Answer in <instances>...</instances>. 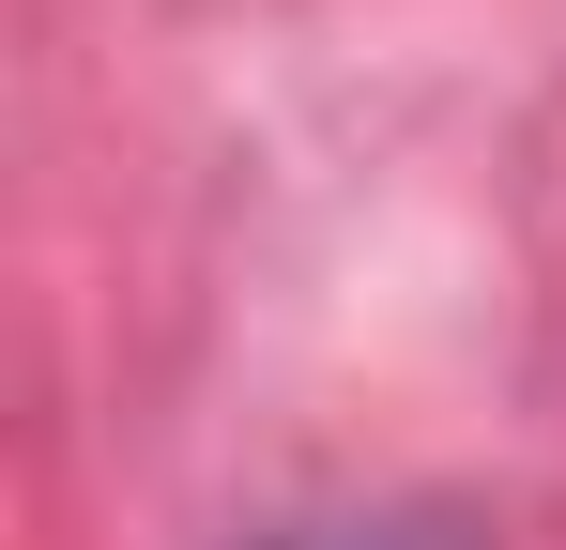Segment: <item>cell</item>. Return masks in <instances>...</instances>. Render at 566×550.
I'll list each match as a JSON object with an SVG mask.
<instances>
[{
  "label": "cell",
  "mask_w": 566,
  "mask_h": 550,
  "mask_svg": "<svg viewBox=\"0 0 566 550\" xmlns=\"http://www.w3.org/2000/svg\"><path fill=\"white\" fill-rule=\"evenodd\" d=\"M291 550H429V536H382V520H337V536H291Z\"/></svg>",
  "instance_id": "1"
}]
</instances>
